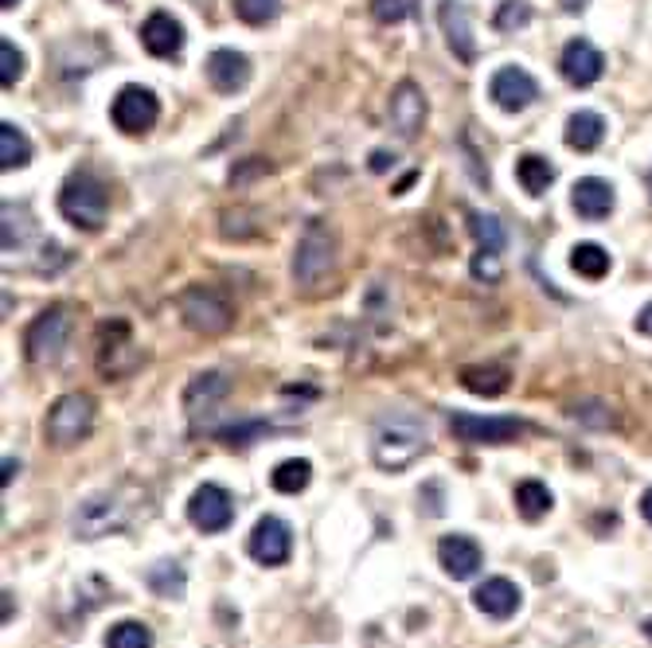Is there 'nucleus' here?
Returning <instances> with one entry per match:
<instances>
[{"instance_id":"obj_36","label":"nucleus","mask_w":652,"mask_h":648,"mask_svg":"<svg viewBox=\"0 0 652 648\" xmlns=\"http://www.w3.org/2000/svg\"><path fill=\"white\" fill-rule=\"evenodd\" d=\"M500 274H504L500 254L476 251V259H473V278H481V281H500Z\"/></svg>"},{"instance_id":"obj_28","label":"nucleus","mask_w":652,"mask_h":648,"mask_svg":"<svg viewBox=\"0 0 652 648\" xmlns=\"http://www.w3.org/2000/svg\"><path fill=\"white\" fill-rule=\"evenodd\" d=\"M145 583H149V590L157 593V598H180L184 593V566L180 563H157V566H149V575H145Z\"/></svg>"},{"instance_id":"obj_37","label":"nucleus","mask_w":652,"mask_h":648,"mask_svg":"<svg viewBox=\"0 0 652 648\" xmlns=\"http://www.w3.org/2000/svg\"><path fill=\"white\" fill-rule=\"evenodd\" d=\"M372 16L379 24H399L407 16V0H372Z\"/></svg>"},{"instance_id":"obj_7","label":"nucleus","mask_w":652,"mask_h":648,"mask_svg":"<svg viewBox=\"0 0 652 648\" xmlns=\"http://www.w3.org/2000/svg\"><path fill=\"white\" fill-rule=\"evenodd\" d=\"M67 340H71V309L51 305L28 324V333H24V356H28L36 368H51V363L63 360Z\"/></svg>"},{"instance_id":"obj_32","label":"nucleus","mask_w":652,"mask_h":648,"mask_svg":"<svg viewBox=\"0 0 652 648\" xmlns=\"http://www.w3.org/2000/svg\"><path fill=\"white\" fill-rule=\"evenodd\" d=\"M106 648H153V629L145 621H118L106 633Z\"/></svg>"},{"instance_id":"obj_40","label":"nucleus","mask_w":652,"mask_h":648,"mask_svg":"<svg viewBox=\"0 0 652 648\" xmlns=\"http://www.w3.org/2000/svg\"><path fill=\"white\" fill-rule=\"evenodd\" d=\"M641 512H644V519H649V524H652V489L641 496Z\"/></svg>"},{"instance_id":"obj_44","label":"nucleus","mask_w":652,"mask_h":648,"mask_svg":"<svg viewBox=\"0 0 652 648\" xmlns=\"http://www.w3.org/2000/svg\"><path fill=\"white\" fill-rule=\"evenodd\" d=\"M20 0H0V9H16Z\"/></svg>"},{"instance_id":"obj_20","label":"nucleus","mask_w":652,"mask_h":648,"mask_svg":"<svg viewBox=\"0 0 652 648\" xmlns=\"http://www.w3.org/2000/svg\"><path fill=\"white\" fill-rule=\"evenodd\" d=\"M227 391H231V380H227L224 371H200L196 380L188 383V391H184L188 418L212 415V410L227 398Z\"/></svg>"},{"instance_id":"obj_41","label":"nucleus","mask_w":652,"mask_h":648,"mask_svg":"<svg viewBox=\"0 0 652 648\" xmlns=\"http://www.w3.org/2000/svg\"><path fill=\"white\" fill-rule=\"evenodd\" d=\"M563 9H567V12H582V9H587V0H563Z\"/></svg>"},{"instance_id":"obj_35","label":"nucleus","mask_w":652,"mask_h":648,"mask_svg":"<svg viewBox=\"0 0 652 648\" xmlns=\"http://www.w3.org/2000/svg\"><path fill=\"white\" fill-rule=\"evenodd\" d=\"M528 20H531V4H528V0H504L500 9H496L493 24L500 32H516V28H523Z\"/></svg>"},{"instance_id":"obj_29","label":"nucleus","mask_w":652,"mask_h":648,"mask_svg":"<svg viewBox=\"0 0 652 648\" xmlns=\"http://www.w3.org/2000/svg\"><path fill=\"white\" fill-rule=\"evenodd\" d=\"M274 489L286 492V496H298L301 489H309V481H313V465L305 461V457H293V461H281L278 469H274Z\"/></svg>"},{"instance_id":"obj_42","label":"nucleus","mask_w":652,"mask_h":648,"mask_svg":"<svg viewBox=\"0 0 652 648\" xmlns=\"http://www.w3.org/2000/svg\"><path fill=\"white\" fill-rule=\"evenodd\" d=\"M12 472H16V461L9 457V461H4V484H12Z\"/></svg>"},{"instance_id":"obj_16","label":"nucleus","mask_w":652,"mask_h":648,"mask_svg":"<svg viewBox=\"0 0 652 648\" xmlns=\"http://www.w3.org/2000/svg\"><path fill=\"white\" fill-rule=\"evenodd\" d=\"M438 563L454 583H466V578H473L476 571H481L485 551H481V543L469 536H446L438 543Z\"/></svg>"},{"instance_id":"obj_4","label":"nucleus","mask_w":652,"mask_h":648,"mask_svg":"<svg viewBox=\"0 0 652 648\" xmlns=\"http://www.w3.org/2000/svg\"><path fill=\"white\" fill-rule=\"evenodd\" d=\"M336 266V235L333 227H325L321 219H313L301 231L298 251H293V281L301 289H317L321 281L333 274Z\"/></svg>"},{"instance_id":"obj_23","label":"nucleus","mask_w":652,"mask_h":648,"mask_svg":"<svg viewBox=\"0 0 652 648\" xmlns=\"http://www.w3.org/2000/svg\"><path fill=\"white\" fill-rule=\"evenodd\" d=\"M602 137H606V121H602V113L578 110L567 118V145L578 148V153H594V148L602 145Z\"/></svg>"},{"instance_id":"obj_11","label":"nucleus","mask_w":652,"mask_h":648,"mask_svg":"<svg viewBox=\"0 0 652 648\" xmlns=\"http://www.w3.org/2000/svg\"><path fill=\"white\" fill-rule=\"evenodd\" d=\"M188 519L196 524L204 536H219V531L231 528L234 519V504H231V492L224 484H200L192 492V501H188Z\"/></svg>"},{"instance_id":"obj_5","label":"nucleus","mask_w":652,"mask_h":648,"mask_svg":"<svg viewBox=\"0 0 652 648\" xmlns=\"http://www.w3.org/2000/svg\"><path fill=\"white\" fill-rule=\"evenodd\" d=\"M180 316L192 333L200 336H219L234 324V305L224 289L215 286H188L180 293Z\"/></svg>"},{"instance_id":"obj_38","label":"nucleus","mask_w":652,"mask_h":648,"mask_svg":"<svg viewBox=\"0 0 652 648\" xmlns=\"http://www.w3.org/2000/svg\"><path fill=\"white\" fill-rule=\"evenodd\" d=\"M637 333L641 336H652V301L637 313Z\"/></svg>"},{"instance_id":"obj_30","label":"nucleus","mask_w":652,"mask_h":648,"mask_svg":"<svg viewBox=\"0 0 652 648\" xmlns=\"http://www.w3.org/2000/svg\"><path fill=\"white\" fill-rule=\"evenodd\" d=\"M516 508L523 519H540L551 512V489L543 481H520L516 484Z\"/></svg>"},{"instance_id":"obj_43","label":"nucleus","mask_w":652,"mask_h":648,"mask_svg":"<svg viewBox=\"0 0 652 648\" xmlns=\"http://www.w3.org/2000/svg\"><path fill=\"white\" fill-rule=\"evenodd\" d=\"M641 629H644V637L652 640V617H644V621H641Z\"/></svg>"},{"instance_id":"obj_3","label":"nucleus","mask_w":652,"mask_h":648,"mask_svg":"<svg viewBox=\"0 0 652 648\" xmlns=\"http://www.w3.org/2000/svg\"><path fill=\"white\" fill-rule=\"evenodd\" d=\"M94 363H98V375L102 380H125L145 363V352L133 340L130 321L122 316H110V321L98 324V348H94Z\"/></svg>"},{"instance_id":"obj_26","label":"nucleus","mask_w":652,"mask_h":648,"mask_svg":"<svg viewBox=\"0 0 652 648\" xmlns=\"http://www.w3.org/2000/svg\"><path fill=\"white\" fill-rule=\"evenodd\" d=\"M32 160V141L24 137V130H16L12 121L0 125V168L12 172V168H24Z\"/></svg>"},{"instance_id":"obj_34","label":"nucleus","mask_w":652,"mask_h":648,"mask_svg":"<svg viewBox=\"0 0 652 648\" xmlns=\"http://www.w3.org/2000/svg\"><path fill=\"white\" fill-rule=\"evenodd\" d=\"M20 79H24V56L16 51L12 39H0V86L12 91Z\"/></svg>"},{"instance_id":"obj_13","label":"nucleus","mask_w":652,"mask_h":648,"mask_svg":"<svg viewBox=\"0 0 652 648\" xmlns=\"http://www.w3.org/2000/svg\"><path fill=\"white\" fill-rule=\"evenodd\" d=\"M488 94H493V103L500 106V110L520 113L540 98V86H535V79H531L523 67H500V71L493 74V83H488Z\"/></svg>"},{"instance_id":"obj_10","label":"nucleus","mask_w":652,"mask_h":648,"mask_svg":"<svg viewBox=\"0 0 652 648\" xmlns=\"http://www.w3.org/2000/svg\"><path fill=\"white\" fill-rule=\"evenodd\" d=\"M110 118H113V125H118L122 133L153 130V125H157V118H160L157 94L145 91V86H122V91H118V98H113V106H110Z\"/></svg>"},{"instance_id":"obj_33","label":"nucleus","mask_w":652,"mask_h":648,"mask_svg":"<svg viewBox=\"0 0 652 648\" xmlns=\"http://www.w3.org/2000/svg\"><path fill=\"white\" fill-rule=\"evenodd\" d=\"M278 12H281V0H234V16L243 20V24H251V28L270 24Z\"/></svg>"},{"instance_id":"obj_12","label":"nucleus","mask_w":652,"mask_h":648,"mask_svg":"<svg viewBox=\"0 0 652 648\" xmlns=\"http://www.w3.org/2000/svg\"><path fill=\"white\" fill-rule=\"evenodd\" d=\"M246 551H251L254 563L262 566H281L293 551V536H289V524L278 516H262L254 524L251 539H246Z\"/></svg>"},{"instance_id":"obj_45","label":"nucleus","mask_w":652,"mask_h":648,"mask_svg":"<svg viewBox=\"0 0 652 648\" xmlns=\"http://www.w3.org/2000/svg\"><path fill=\"white\" fill-rule=\"evenodd\" d=\"M644 184H649V195H652V172H649V177H644Z\"/></svg>"},{"instance_id":"obj_6","label":"nucleus","mask_w":652,"mask_h":648,"mask_svg":"<svg viewBox=\"0 0 652 648\" xmlns=\"http://www.w3.org/2000/svg\"><path fill=\"white\" fill-rule=\"evenodd\" d=\"M90 427H94V398L79 395V391L59 395L56 403H51V410H47V418H44V434L56 449H71V445H79L86 434H90Z\"/></svg>"},{"instance_id":"obj_19","label":"nucleus","mask_w":652,"mask_h":648,"mask_svg":"<svg viewBox=\"0 0 652 648\" xmlns=\"http://www.w3.org/2000/svg\"><path fill=\"white\" fill-rule=\"evenodd\" d=\"M141 44H145L149 56L172 59L180 56V47H184V28H180V20H172L168 12H153V16L141 24Z\"/></svg>"},{"instance_id":"obj_22","label":"nucleus","mask_w":652,"mask_h":648,"mask_svg":"<svg viewBox=\"0 0 652 648\" xmlns=\"http://www.w3.org/2000/svg\"><path fill=\"white\" fill-rule=\"evenodd\" d=\"M442 32H446L449 47L461 63H473L476 59V44H473V28H469V12L457 4V0H446L442 4Z\"/></svg>"},{"instance_id":"obj_24","label":"nucleus","mask_w":652,"mask_h":648,"mask_svg":"<svg viewBox=\"0 0 652 648\" xmlns=\"http://www.w3.org/2000/svg\"><path fill=\"white\" fill-rule=\"evenodd\" d=\"M516 180H520L528 195H543L551 188V180H555V165L547 157H540V153H523L516 160Z\"/></svg>"},{"instance_id":"obj_8","label":"nucleus","mask_w":652,"mask_h":648,"mask_svg":"<svg viewBox=\"0 0 652 648\" xmlns=\"http://www.w3.org/2000/svg\"><path fill=\"white\" fill-rule=\"evenodd\" d=\"M130 524V504H122L113 492H94L71 516V528H75L79 539H102L110 531L125 528Z\"/></svg>"},{"instance_id":"obj_2","label":"nucleus","mask_w":652,"mask_h":648,"mask_svg":"<svg viewBox=\"0 0 652 648\" xmlns=\"http://www.w3.org/2000/svg\"><path fill=\"white\" fill-rule=\"evenodd\" d=\"M59 212L67 223H75L83 231H98L110 215V188L94 177L90 168H79L59 188Z\"/></svg>"},{"instance_id":"obj_39","label":"nucleus","mask_w":652,"mask_h":648,"mask_svg":"<svg viewBox=\"0 0 652 648\" xmlns=\"http://www.w3.org/2000/svg\"><path fill=\"white\" fill-rule=\"evenodd\" d=\"M391 165H395V157H387L383 148H379V153H372V168H375V172H387Z\"/></svg>"},{"instance_id":"obj_21","label":"nucleus","mask_w":652,"mask_h":648,"mask_svg":"<svg viewBox=\"0 0 652 648\" xmlns=\"http://www.w3.org/2000/svg\"><path fill=\"white\" fill-rule=\"evenodd\" d=\"M614 184H606V180H597V177H587V180H578L575 184V192H570V207H575L582 219H590V223H597V219H606L609 212H614Z\"/></svg>"},{"instance_id":"obj_17","label":"nucleus","mask_w":652,"mask_h":648,"mask_svg":"<svg viewBox=\"0 0 652 648\" xmlns=\"http://www.w3.org/2000/svg\"><path fill=\"white\" fill-rule=\"evenodd\" d=\"M207 79L219 94L243 91L251 83V59L243 51H234V47H219V51L207 56Z\"/></svg>"},{"instance_id":"obj_14","label":"nucleus","mask_w":652,"mask_h":648,"mask_svg":"<svg viewBox=\"0 0 652 648\" xmlns=\"http://www.w3.org/2000/svg\"><path fill=\"white\" fill-rule=\"evenodd\" d=\"M387 113H391V125L399 137L414 141L422 133V125H426V94H422L419 83H399L391 91V106H387Z\"/></svg>"},{"instance_id":"obj_18","label":"nucleus","mask_w":652,"mask_h":648,"mask_svg":"<svg viewBox=\"0 0 652 648\" xmlns=\"http://www.w3.org/2000/svg\"><path fill=\"white\" fill-rule=\"evenodd\" d=\"M520 602H523V593L512 578H488V583H481L473 590V605L485 613V617H496V621L512 617V613L520 610Z\"/></svg>"},{"instance_id":"obj_15","label":"nucleus","mask_w":652,"mask_h":648,"mask_svg":"<svg viewBox=\"0 0 652 648\" xmlns=\"http://www.w3.org/2000/svg\"><path fill=\"white\" fill-rule=\"evenodd\" d=\"M559 71L570 86H594L602 79V71H606V59H602V51L590 39H570L559 56Z\"/></svg>"},{"instance_id":"obj_27","label":"nucleus","mask_w":652,"mask_h":648,"mask_svg":"<svg viewBox=\"0 0 652 648\" xmlns=\"http://www.w3.org/2000/svg\"><path fill=\"white\" fill-rule=\"evenodd\" d=\"M461 383H466V391H473V395L496 398L508 391V371L504 368H466L461 371Z\"/></svg>"},{"instance_id":"obj_1","label":"nucleus","mask_w":652,"mask_h":648,"mask_svg":"<svg viewBox=\"0 0 652 648\" xmlns=\"http://www.w3.org/2000/svg\"><path fill=\"white\" fill-rule=\"evenodd\" d=\"M430 449V430L419 415L410 410H391L375 422L372 434V457L383 472H402L419 461Z\"/></svg>"},{"instance_id":"obj_31","label":"nucleus","mask_w":652,"mask_h":648,"mask_svg":"<svg viewBox=\"0 0 652 648\" xmlns=\"http://www.w3.org/2000/svg\"><path fill=\"white\" fill-rule=\"evenodd\" d=\"M469 231H473V239H476V251H493V254L504 251V227L496 215L469 212Z\"/></svg>"},{"instance_id":"obj_9","label":"nucleus","mask_w":652,"mask_h":648,"mask_svg":"<svg viewBox=\"0 0 652 648\" xmlns=\"http://www.w3.org/2000/svg\"><path fill=\"white\" fill-rule=\"evenodd\" d=\"M449 430H454L457 442L466 445H508L523 434L520 418H485V415H469V410H454L449 415Z\"/></svg>"},{"instance_id":"obj_25","label":"nucleus","mask_w":652,"mask_h":648,"mask_svg":"<svg viewBox=\"0 0 652 648\" xmlns=\"http://www.w3.org/2000/svg\"><path fill=\"white\" fill-rule=\"evenodd\" d=\"M609 251L606 247H597V242H578L575 251H570V269H575L578 278H590V281H597V278H606L609 274Z\"/></svg>"}]
</instances>
